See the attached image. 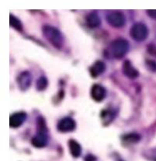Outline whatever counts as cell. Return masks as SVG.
Instances as JSON below:
<instances>
[{
	"instance_id": "1",
	"label": "cell",
	"mask_w": 156,
	"mask_h": 161,
	"mask_svg": "<svg viewBox=\"0 0 156 161\" xmlns=\"http://www.w3.org/2000/svg\"><path fill=\"white\" fill-rule=\"evenodd\" d=\"M42 32L44 37L49 40L55 48L60 49L63 46L64 38L61 32L57 28H54L52 26H45L42 29Z\"/></svg>"
},
{
	"instance_id": "2",
	"label": "cell",
	"mask_w": 156,
	"mask_h": 161,
	"mask_svg": "<svg viewBox=\"0 0 156 161\" xmlns=\"http://www.w3.org/2000/svg\"><path fill=\"white\" fill-rule=\"evenodd\" d=\"M129 42L124 39H117L110 44V52L112 56L116 59L123 58L129 51Z\"/></svg>"
},
{
	"instance_id": "3",
	"label": "cell",
	"mask_w": 156,
	"mask_h": 161,
	"mask_svg": "<svg viewBox=\"0 0 156 161\" xmlns=\"http://www.w3.org/2000/svg\"><path fill=\"white\" fill-rule=\"evenodd\" d=\"M130 34L136 41H143L148 36V29L143 23H136L132 28Z\"/></svg>"
},
{
	"instance_id": "4",
	"label": "cell",
	"mask_w": 156,
	"mask_h": 161,
	"mask_svg": "<svg viewBox=\"0 0 156 161\" xmlns=\"http://www.w3.org/2000/svg\"><path fill=\"white\" fill-rule=\"evenodd\" d=\"M107 21L114 28H121L125 25V18L120 11H110L107 15Z\"/></svg>"
},
{
	"instance_id": "5",
	"label": "cell",
	"mask_w": 156,
	"mask_h": 161,
	"mask_svg": "<svg viewBox=\"0 0 156 161\" xmlns=\"http://www.w3.org/2000/svg\"><path fill=\"white\" fill-rule=\"evenodd\" d=\"M76 128V122L70 117H64L58 124V130L61 133L71 132Z\"/></svg>"
},
{
	"instance_id": "6",
	"label": "cell",
	"mask_w": 156,
	"mask_h": 161,
	"mask_svg": "<svg viewBox=\"0 0 156 161\" xmlns=\"http://www.w3.org/2000/svg\"><path fill=\"white\" fill-rule=\"evenodd\" d=\"M32 81V76L30 74V71H23L21 72L18 79H17V82L19 86L20 90L25 91L29 89Z\"/></svg>"
},
{
	"instance_id": "7",
	"label": "cell",
	"mask_w": 156,
	"mask_h": 161,
	"mask_svg": "<svg viewBox=\"0 0 156 161\" xmlns=\"http://www.w3.org/2000/svg\"><path fill=\"white\" fill-rule=\"evenodd\" d=\"M27 118V114L24 112H18L10 115L9 125L10 127L12 128H17L19 127L20 125L25 122Z\"/></svg>"
},
{
	"instance_id": "8",
	"label": "cell",
	"mask_w": 156,
	"mask_h": 161,
	"mask_svg": "<svg viewBox=\"0 0 156 161\" xmlns=\"http://www.w3.org/2000/svg\"><path fill=\"white\" fill-rule=\"evenodd\" d=\"M90 94L92 99L96 102H101L102 100H104V98L106 97V90L104 87H102L100 84H94L91 88L90 91Z\"/></svg>"
},
{
	"instance_id": "9",
	"label": "cell",
	"mask_w": 156,
	"mask_h": 161,
	"mask_svg": "<svg viewBox=\"0 0 156 161\" xmlns=\"http://www.w3.org/2000/svg\"><path fill=\"white\" fill-rule=\"evenodd\" d=\"M31 143H32V145L35 147L41 148V147H46L47 144H48V136H47V133L39 132V134L32 138Z\"/></svg>"
},
{
	"instance_id": "10",
	"label": "cell",
	"mask_w": 156,
	"mask_h": 161,
	"mask_svg": "<svg viewBox=\"0 0 156 161\" xmlns=\"http://www.w3.org/2000/svg\"><path fill=\"white\" fill-rule=\"evenodd\" d=\"M122 72L123 74L127 76L128 78L131 79H134L139 76V71L132 66V64L131 63V61L126 60L123 65H122Z\"/></svg>"
},
{
	"instance_id": "11",
	"label": "cell",
	"mask_w": 156,
	"mask_h": 161,
	"mask_svg": "<svg viewBox=\"0 0 156 161\" xmlns=\"http://www.w3.org/2000/svg\"><path fill=\"white\" fill-rule=\"evenodd\" d=\"M106 70V66H105V63L100 61V60H98L95 63H93L90 68H89V72H90V75L93 77V78H96L98 76H100V74H102Z\"/></svg>"
},
{
	"instance_id": "12",
	"label": "cell",
	"mask_w": 156,
	"mask_h": 161,
	"mask_svg": "<svg viewBox=\"0 0 156 161\" xmlns=\"http://www.w3.org/2000/svg\"><path fill=\"white\" fill-rule=\"evenodd\" d=\"M86 23L89 28L91 29H95L100 26V19L99 17L96 12H91L87 15L86 17Z\"/></svg>"
},
{
	"instance_id": "13",
	"label": "cell",
	"mask_w": 156,
	"mask_h": 161,
	"mask_svg": "<svg viewBox=\"0 0 156 161\" xmlns=\"http://www.w3.org/2000/svg\"><path fill=\"white\" fill-rule=\"evenodd\" d=\"M68 147H69V151H70V154L72 155V157L78 158L80 156L81 147L77 141L74 139H70L68 141Z\"/></svg>"
},
{
	"instance_id": "14",
	"label": "cell",
	"mask_w": 156,
	"mask_h": 161,
	"mask_svg": "<svg viewBox=\"0 0 156 161\" xmlns=\"http://www.w3.org/2000/svg\"><path fill=\"white\" fill-rule=\"evenodd\" d=\"M9 24L10 26L12 28H14L15 30H19V31H21L23 30V26H22L20 20L18 18H16L15 16H13L12 14H10L9 16Z\"/></svg>"
},
{
	"instance_id": "15",
	"label": "cell",
	"mask_w": 156,
	"mask_h": 161,
	"mask_svg": "<svg viewBox=\"0 0 156 161\" xmlns=\"http://www.w3.org/2000/svg\"><path fill=\"white\" fill-rule=\"evenodd\" d=\"M113 118H114V114H112V112L110 110L105 109L101 112V119L105 125H108L109 123H110Z\"/></svg>"
},
{
	"instance_id": "16",
	"label": "cell",
	"mask_w": 156,
	"mask_h": 161,
	"mask_svg": "<svg viewBox=\"0 0 156 161\" xmlns=\"http://www.w3.org/2000/svg\"><path fill=\"white\" fill-rule=\"evenodd\" d=\"M140 139H141V136L136 133L128 134L123 136V141L127 142V143H137L140 141Z\"/></svg>"
},
{
	"instance_id": "17",
	"label": "cell",
	"mask_w": 156,
	"mask_h": 161,
	"mask_svg": "<svg viewBox=\"0 0 156 161\" xmlns=\"http://www.w3.org/2000/svg\"><path fill=\"white\" fill-rule=\"evenodd\" d=\"M48 87V79L44 76L40 77L37 80V89L39 91H44Z\"/></svg>"
},
{
	"instance_id": "18",
	"label": "cell",
	"mask_w": 156,
	"mask_h": 161,
	"mask_svg": "<svg viewBox=\"0 0 156 161\" xmlns=\"http://www.w3.org/2000/svg\"><path fill=\"white\" fill-rule=\"evenodd\" d=\"M146 66L147 68L151 71H153V72H155L156 71V61H154V60H146Z\"/></svg>"
},
{
	"instance_id": "19",
	"label": "cell",
	"mask_w": 156,
	"mask_h": 161,
	"mask_svg": "<svg viewBox=\"0 0 156 161\" xmlns=\"http://www.w3.org/2000/svg\"><path fill=\"white\" fill-rule=\"evenodd\" d=\"M148 52L153 57H156V46L154 44H151L148 46Z\"/></svg>"
},
{
	"instance_id": "20",
	"label": "cell",
	"mask_w": 156,
	"mask_h": 161,
	"mask_svg": "<svg viewBox=\"0 0 156 161\" xmlns=\"http://www.w3.org/2000/svg\"><path fill=\"white\" fill-rule=\"evenodd\" d=\"M147 14L150 18L156 19V9H149L147 10Z\"/></svg>"
},
{
	"instance_id": "21",
	"label": "cell",
	"mask_w": 156,
	"mask_h": 161,
	"mask_svg": "<svg viewBox=\"0 0 156 161\" xmlns=\"http://www.w3.org/2000/svg\"><path fill=\"white\" fill-rule=\"evenodd\" d=\"M96 160V158L93 157V156H91V155H89L88 157H86V158H85V161H95Z\"/></svg>"
}]
</instances>
